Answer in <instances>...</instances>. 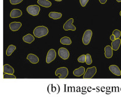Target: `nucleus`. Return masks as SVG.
I'll use <instances>...</instances> for the list:
<instances>
[{"mask_svg":"<svg viewBox=\"0 0 121 97\" xmlns=\"http://www.w3.org/2000/svg\"><path fill=\"white\" fill-rule=\"evenodd\" d=\"M109 69L111 73H113L116 76H121V71L120 68H119L117 65H111L109 66Z\"/></svg>","mask_w":121,"mask_h":97,"instance_id":"obj_9","label":"nucleus"},{"mask_svg":"<svg viewBox=\"0 0 121 97\" xmlns=\"http://www.w3.org/2000/svg\"><path fill=\"white\" fill-rule=\"evenodd\" d=\"M99 1L101 4H105L107 1V0H99Z\"/></svg>","mask_w":121,"mask_h":97,"instance_id":"obj_29","label":"nucleus"},{"mask_svg":"<svg viewBox=\"0 0 121 97\" xmlns=\"http://www.w3.org/2000/svg\"><path fill=\"white\" fill-rule=\"evenodd\" d=\"M28 13L33 16H36L39 14L40 11L39 6L38 5H30L26 8Z\"/></svg>","mask_w":121,"mask_h":97,"instance_id":"obj_4","label":"nucleus"},{"mask_svg":"<svg viewBox=\"0 0 121 97\" xmlns=\"http://www.w3.org/2000/svg\"><path fill=\"white\" fill-rule=\"evenodd\" d=\"M22 26V23L20 22H12L9 24V27L12 31H16L20 29Z\"/></svg>","mask_w":121,"mask_h":97,"instance_id":"obj_10","label":"nucleus"},{"mask_svg":"<svg viewBox=\"0 0 121 97\" xmlns=\"http://www.w3.org/2000/svg\"><path fill=\"white\" fill-rule=\"evenodd\" d=\"M73 18H70L69 20L66 21V23H65L63 25V29L65 31L71 30V31H75L76 30V26H74L73 24Z\"/></svg>","mask_w":121,"mask_h":97,"instance_id":"obj_8","label":"nucleus"},{"mask_svg":"<svg viewBox=\"0 0 121 97\" xmlns=\"http://www.w3.org/2000/svg\"><path fill=\"white\" fill-rule=\"evenodd\" d=\"M117 2H121V0H116Z\"/></svg>","mask_w":121,"mask_h":97,"instance_id":"obj_31","label":"nucleus"},{"mask_svg":"<svg viewBox=\"0 0 121 97\" xmlns=\"http://www.w3.org/2000/svg\"><path fill=\"white\" fill-rule=\"evenodd\" d=\"M115 39H116L115 36H114L113 34H112V35H111V36H110V40H111V41H113V40H114Z\"/></svg>","mask_w":121,"mask_h":97,"instance_id":"obj_28","label":"nucleus"},{"mask_svg":"<svg viewBox=\"0 0 121 97\" xmlns=\"http://www.w3.org/2000/svg\"><path fill=\"white\" fill-rule=\"evenodd\" d=\"M60 43L63 45H69L71 44V40L68 37H63L60 39Z\"/></svg>","mask_w":121,"mask_h":97,"instance_id":"obj_20","label":"nucleus"},{"mask_svg":"<svg viewBox=\"0 0 121 97\" xmlns=\"http://www.w3.org/2000/svg\"><path fill=\"white\" fill-rule=\"evenodd\" d=\"M22 12L20 11V9H14L12 10L10 14V17L11 18H18L22 16Z\"/></svg>","mask_w":121,"mask_h":97,"instance_id":"obj_13","label":"nucleus"},{"mask_svg":"<svg viewBox=\"0 0 121 97\" xmlns=\"http://www.w3.org/2000/svg\"><path fill=\"white\" fill-rule=\"evenodd\" d=\"M49 33V29L48 27L44 26H40L35 27L33 31L34 35L37 38H41L48 35Z\"/></svg>","mask_w":121,"mask_h":97,"instance_id":"obj_1","label":"nucleus"},{"mask_svg":"<svg viewBox=\"0 0 121 97\" xmlns=\"http://www.w3.org/2000/svg\"><path fill=\"white\" fill-rule=\"evenodd\" d=\"M121 44V39H116L112 41L111 43V47H112V50L117 51L119 48L120 45Z\"/></svg>","mask_w":121,"mask_h":97,"instance_id":"obj_12","label":"nucleus"},{"mask_svg":"<svg viewBox=\"0 0 121 97\" xmlns=\"http://www.w3.org/2000/svg\"><path fill=\"white\" fill-rule=\"evenodd\" d=\"M26 59L32 64H37L39 62L38 57L33 54H29L28 55Z\"/></svg>","mask_w":121,"mask_h":97,"instance_id":"obj_14","label":"nucleus"},{"mask_svg":"<svg viewBox=\"0 0 121 97\" xmlns=\"http://www.w3.org/2000/svg\"><path fill=\"white\" fill-rule=\"evenodd\" d=\"M3 72L4 73H8V74H14V70L11 65L5 64L3 66Z\"/></svg>","mask_w":121,"mask_h":97,"instance_id":"obj_16","label":"nucleus"},{"mask_svg":"<svg viewBox=\"0 0 121 97\" xmlns=\"http://www.w3.org/2000/svg\"><path fill=\"white\" fill-rule=\"evenodd\" d=\"M112 49L111 46L107 45L104 47V55L106 58L109 59L112 58Z\"/></svg>","mask_w":121,"mask_h":97,"instance_id":"obj_11","label":"nucleus"},{"mask_svg":"<svg viewBox=\"0 0 121 97\" xmlns=\"http://www.w3.org/2000/svg\"><path fill=\"white\" fill-rule=\"evenodd\" d=\"M58 55L60 58L63 60H66L69 58V53L68 50L65 48H60L58 50Z\"/></svg>","mask_w":121,"mask_h":97,"instance_id":"obj_7","label":"nucleus"},{"mask_svg":"<svg viewBox=\"0 0 121 97\" xmlns=\"http://www.w3.org/2000/svg\"><path fill=\"white\" fill-rule=\"evenodd\" d=\"M112 34L115 36L116 39H119L120 38V37L121 35V32L118 29H115V30L113 31Z\"/></svg>","mask_w":121,"mask_h":97,"instance_id":"obj_23","label":"nucleus"},{"mask_svg":"<svg viewBox=\"0 0 121 97\" xmlns=\"http://www.w3.org/2000/svg\"><path fill=\"white\" fill-rule=\"evenodd\" d=\"M3 77L4 79H16V76H14L13 74H8V73H4L3 75Z\"/></svg>","mask_w":121,"mask_h":97,"instance_id":"obj_24","label":"nucleus"},{"mask_svg":"<svg viewBox=\"0 0 121 97\" xmlns=\"http://www.w3.org/2000/svg\"><path fill=\"white\" fill-rule=\"evenodd\" d=\"M85 68L84 67H80L79 68H77L73 71V74L74 76L79 77L81 76L85 73Z\"/></svg>","mask_w":121,"mask_h":97,"instance_id":"obj_15","label":"nucleus"},{"mask_svg":"<svg viewBox=\"0 0 121 97\" xmlns=\"http://www.w3.org/2000/svg\"><path fill=\"white\" fill-rule=\"evenodd\" d=\"M55 1H61L62 0H55Z\"/></svg>","mask_w":121,"mask_h":97,"instance_id":"obj_30","label":"nucleus"},{"mask_svg":"<svg viewBox=\"0 0 121 97\" xmlns=\"http://www.w3.org/2000/svg\"><path fill=\"white\" fill-rule=\"evenodd\" d=\"M78 61L80 63H84L86 62V55L83 54L79 56L78 59Z\"/></svg>","mask_w":121,"mask_h":97,"instance_id":"obj_25","label":"nucleus"},{"mask_svg":"<svg viewBox=\"0 0 121 97\" xmlns=\"http://www.w3.org/2000/svg\"><path fill=\"white\" fill-rule=\"evenodd\" d=\"M92 36V31L91 29H87L85 31L82 37V42L86 45L89 44Z\"/></svg>","mask_w":121,"mask_h":97,"instance_id":"obj_5","label":"nucleus"},{"mask_svg":"<svg viewBox=\"0 0 121 97\" xmlns=\"http://www.w3.org/2000/svg\"><path fill=\"white\" fill-rule=\"evenodd\" d=\"M22 1L23 0H10V3L13 5H16L21 3Z\"/></svg>","mask_w":121,"mask_h":97,"instance_id":"obj_26","label":"nucleus"},{"mask_svg":"<svg viewBox=\"0 0 121 97\" xmlns=\"http://www.w3.org/2000/svg\"><path fill=\"white\" fill-rule=\"evenodd\" d=\"M23 40L28 43H31L35 40V37L30 34H28L23 37Z\"/></svg>","mask_w":121,"mask_h":97,"instance_id":"obj_17","label":"nucleus"},{"mask_svg":"<svg viewBox=\"0 0 121 97\" xmlns=\"http://www.w3.org/2000/svg\"><path fill=\"white\" fill-rule=\"evenodd\" d=\"M86 64H87V65H91V64L92 63V57L89 54H86Z\"/></svg>","mask_w":121,"mask_h":97,"instance_id":"obj_22","label":"nucleus"},{"mask_svg":"<svg viewBox=\"0 0 121 97\" xmlns=\"http://www.w3.org/2000/svg\"><path fill=\"white\" fill-rule=\"evenodd\" d=\"M96 73H97V68L95 67L88 68L86 71H85L83 78L84 79H91L94 77Z\"/></svg>","mask_w":121,"mask_h":97,"instance_id":"obj_3","label":"nucleus"},{"mask_svg":"<svg viewBox=\"0 0 121 97\" xmlns=\"http://www.w3.org/2000/svg\"><path fill=\"white\" fill-rule=\"evenodd\" d=\"M38 3L44 8H49L52 5V3L49 0H38Z\"/></svg>","mask_w":121,"mask_h":97,"instance_id":"obj_18","label":"nucleus"},{"mask_svg":"<svg viewBox=\"0 0 121 97\" xmlns=\"http://www.w3.org/2000/svg\"><path fill=\"white\" fill-rule=\"evenodd\" d=\"M56 58V51L54 49H51L48 53L46 56V62L48 64H50L51 62L54 61Z\"/></svg>","mask_w":121,"mask_h":97,"instance_id":"obj_6","label":"nucleus"},{"mask_svg":"<svg viewBox=\"0 0 121 97\" xmlns=\"http://www.w3.org/2000/svg\"><path fill=\"white\" fill-rule=\"evenodd\" d=\"M55 75L60 79H64L68 75V70L66 67H60L55 71Z\"/></svg>","mask_w":121,"mask_h":97,"instance_id":"obj_2","label":"nucleus"},{"mask_svg":"<svg viewBox=\"0 0 121 97\" xmlns=\"http://www.w3.org/2000/svg\"><path fill=\"white\" fill-rule=\"evenodd\" d=\"M49 16L50 18L54 19V20H57V19H60L62 16V14L60 12H51L49 14Z\"/></svg>","mask_w":121,"mask_h":97,"instance_id":"obj_19","label":"nucleus"},{"mask_svg":"<svg viewBox=\"0 0 121 97\" xmlns=\"http://www.w3.org/2000/svg\"><path fill=\"white\" fill-rule=\"evenodd\" d=\"M16 49V47L13 45H11L8 47V49L6 50V55L7 56H11L12 53Z\"/></svg>","mask_w":121,"mask_h":97,"instance_id":"obj_21","label":"nucleus"},{"mask_svg":"<svg viewBox=\"0 0 121 97\" xmlns=\"http://www.w3.org/2000/svg\"><path fill=\"white\" fill-rule=\"evenodd\" d=\"M120 15H121V12H120Z\"/></svg>","mask_w":121,"mask_h":97,"instance_id":"obj_32","label":"nucleus"},{"mask_svg":"<svg viewBox=\"0 0 121 97\" xmlns=\"http://www.w3.org/2000/svg\"><path fill=\"white\" fill-rule=\"evenodd\" d=\"M80 1V4L81 5L82 7H84V6H86L87 3H88L89 0H79Z\"/></svg>","mask_w":121,"mask_h":97,"instance_id":"obj_27","label":"nucleus"}]
</instances>
